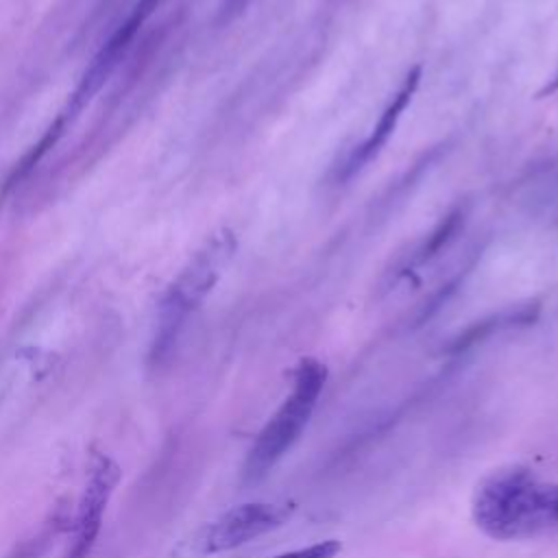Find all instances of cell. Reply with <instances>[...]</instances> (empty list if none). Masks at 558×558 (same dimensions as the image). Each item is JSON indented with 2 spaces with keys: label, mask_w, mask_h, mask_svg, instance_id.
<instances>
[{
  "label": "cell",
  "mask_w": 558,
  "mask_h": 558,
  "mask_svg": "<svg viewBox=\"0 0 558 558\" xmlns=\"http://www.w3.org/2000/svg\"><path fill=\"white\" fill-rule=\"evenodd\" d=\"M554 521H556V525H558V486H556V490H554Z\"/></svg>",
  "instance_id": "obj_14"
},
{
  "label": "cell",
  "mask_w": 558,
  "mask_h": 558,
  "mask_svg": "<svg viewBox=\"0 0 558 558\" xmlns=\"http://www.w3.org/2000/svg\"><path fill=\"white\" fill-rule=\"evenodd\" d=\"M466 218H469L466 203H458L449 211H445L438 218V222L408 253H401L395 259L390 270H386L388 286H395L397 281H403V279H414L423 266L434 262L458 238V233L466 225Z\"/></svg>",
  "instance_id": "obj_8"
},
{
  "label": "cell",
  "mask_w": 558,
  "mask_h": 558,
  "mask_svg": "<svg viewBox=\"0 0 558 558\" xmlns=\"http://www.w3.org/2000/svg\"><path fill=\"white\" fill-rule=\"evenodd\" d=\"M556 484L541 482L525 466H506L486 475L471 504L475 525L495 541L538 534L554 521Z\"/></svg>",
  "instance_id": "obj_1"
},
{
  "label": "cell",
  "mask_w": 558,
  "mask_h": 558,
  "mask_svg": "<svg viewBox=\"0 0 558 558\" xmlns=\"http://www.w3.org/2000/svg\"><path fill=\"white\" fill-rule=\"evenodd\" d=\"M541 314V303L532 301L525 305H514L508 310H501L497 314H490L488 318H482L473 325H469L464 331H460L447 347V353H462L486 338L506 331V329H517V327H527L532 325Z\"/></svg>",
  "instance_id": "obj_9"
},
{
  "label": "cell",
  "mask_w": 558,
  "mask_h": 558,
  "mask_svg": "<svg viewBox=\"0 0 558 558\" xmlns=\"http://www.w3.org/2000/svg\"><path fill=\"white\" fill-rule=\"evenodd\" d=\"M118 482H120V466L105 453H94L92 464H89V477H87L83 497L78 501L74 536L68 545L63 558H87L89 556V551L96 543L98 530H100L102 512H105L107 501L113 495Z\"/></svg>",
  "instance_id": "obj_7"
},
{
  "label": "cell",
  "mask_w": 558,
  "mask_h": 558,
  "mask_svg": "<svg viewBox=\"0 0 558 558\" xmlns=\"http://www.w3.org/2000/svg\"><path fill=\"white\" fill-rule=\"evenodd\" d=\"M421 78H423V68L418 63L412 65L405 72V76L401 78L395 94L388 98V102L379 111V116H377L373 129L368 131V135L360 144L349 148V153L344 155L340 166L333 168V174H336L338 183H344L351 177H355L360 170H364L384 150L388 140L395 135L405 109L410 107V102H412V98H414V94L421 85Z\"/></svg>",
  "instance_id": "obj_6"
},
{
  "label": "cell",
  "mask_w": 558,
  "mask_h": 558,
  "mask_svg": "<svg viewBox=\"0 0 558 558\" xmlns=\"http://www.w3.org/2000/svg\"><path fill=\"white\" fill-rule=\"evenodd\" d=\"M238 248V238L231 229L214 231L203 246L187 259L174 281L168 286L159 301L155 336L150 344V362L163 364L174 353L181 331L190 316L203 305L214 290L225 268Z\"/></svg>",
  "instance_id": "obj_2"
},
{
  "label": "cell",
  "mask_w": 558,
  "mask_h": 558,
  "mask_svg": "<svg viewBox=\"0 0 558 558\" xmlns=\"http://www.w3.org/2000/svg\"><path fill=\"white\" fill-rule=\"evenodd\" d=\"M161 4V0H137L126 17L113 28V33L107 37V41L100 46V50L89 61L87 70L78 78V85L70 94L65 107L57 113V118L50 122V126L44 131L41 140L24 155L20 166L13 170L9 185H13L17 179L26 177L33 166L39 163V159L63 137L68 126L81 116V111L92 102V98L100 92V87L107 83V78L116 72L122 57L129 52L133 39L137 37L140 28L146 24V20L155 13V9Z\"/></svg>",
  "instance_id": "obj_3"
},
{
  "label": "cell",
  "mask_w": 558,
  "mask_h": 558,
  "mask_svg": "<svg viewBox=\"0 0 558 558\" xmlns=\"http://www.w3.org/2000/svg\"><path fill=\"white\" fill-rule=\"evenodd\" d=\"M554 94H558V61H556V70L551 72V76L536 92V98H547V96H554Z\"/></svg>",
  "instance_id": "obj_11"
},
{
  "label": "cell",
  "mask_w": 558,
  "mask_h": 558,
  "mask_svg": "<svg viewBox=\"0 0 558 558\" xmlns=\"http://www.w3.org/2000/svg\"><path fill=\"white\" fill-rule=\"evenodd\" d=\"M340 549H342L340 541L329 538V541H320V543H314V545H307V547H301L294 551H286V554H279L272 558H336L340 554Z\"/></svg>",
  "instance_id": "obj_10"
},
{
  "label": "cell",
  "mask_w": 558,
  "mask_h": 558,
  "mask_svg": "<svg viewBox=\"0 0 558 558\" xmlns=\"http://www.w3.org/2000/svg\"><path fill=\"white\" fill-rule=\"evenodd\" d=\"M294 506L272 504V501H248L227 510L218 517L203 534L201 549L205 554H220L246 545L248 541L281 527Z\"/></svg>",
  "instance_id": "obj_5"
},
{
  "label": "cell",
  "mask_w": 558,
  "mask_h": 558,
  "mask_svg": "<svg viewBox=\"0 0 558 558\" xmlns=\"http://www.w3.org/2000/svg\"><path fill=\"white\" fill-rule=\"evenodd\" d=\"M37 554H39V541H28L7 558H37Z\"/></svg>",
  "instance_id": "obj_12"
},
{
  "label": "cell",
  "mask_w": 558,
  "mask_h": 558,
  "mask_svg": "<svg viewBox=\"0 0 558 558\" xmlns=\"http://www.w3.org/2000/svg\"><path fill=\"white\" fill-rule=\"evenodd\" d=\"M248 0H227L225 2V7H222V13L225 15H233L235 11H240V9H244V4H246Z\"/></svg>",
  "instance_id": "obj_13"
},
{
  "label": "cell",
  "mask_w": 558,
  "mask_h": 558,
  "mask_svg": "<svg viewBox=\"0 0 558 558\" xmlns=\"http://www.w3.org/2000/svg\"><path fill=\"white\" fill-rule=\"evenodd\" d=\"M327 381V366L316 357H301L292 373V390L279 410L268 418V423L257 434L251 445L242 475L246 482L264 477L283 453L299 440L305 429L316 401Z\"/></svg>",
  "instance_id": "obj_4"
}]
</instances>
